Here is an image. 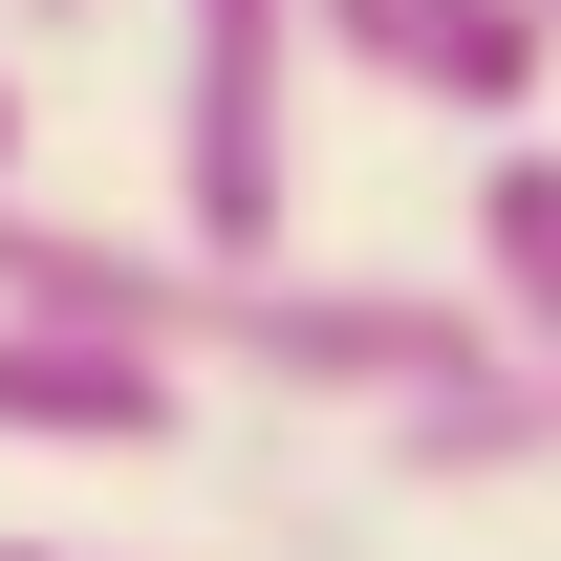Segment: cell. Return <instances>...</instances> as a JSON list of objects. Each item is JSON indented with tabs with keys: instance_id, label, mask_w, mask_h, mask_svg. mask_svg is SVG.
Returning a JSON list of instances; mask_svg holds the SVG:
<instances>
[{
	"instance_id": "6da1fadb",
	"label": "cell",
	"mask_w": 561,
	"mask_h": 561,
	"mask_svg": "<svg viewBox=\"0 0 561 561\" xmlns=\"http://www.w3.org/2000/svg\"><path fill=\"white\" fill-rule=\"evenodd\" d=\"M173 238L195 260L302 238V0H173Z\"/></svg>"
},
{
	"instance_id": "7a4b0ae2",
	"label": "cell",
	"mask_w": 561,
	"mask_h": 561,
	"mask_svg": "<svg viewBox=\"0 0 561 561\" xmlns=\"http://www.w3.org/2000/svg\"><path fill=\"white\" fill-rule=\"evenodd\" d=\"M302 66L389 87V108H432V130H518L561 87V22L540 0H302Z\"/></svg>"
},
{
	"instance_id": "3957f363",
	"label": "cell",
	"mask_w": 561,
	"mask_h": 561,
	"mask_svg": "<svg viewBox=\"0 0 561 561\" xmlns=\"http://www.w3.org/2000/svg\"><path fill=\"white\" fill-rule=\"evenodd\" d=\"M367 454L411 496H496V476H561V367L540 346H476V367H432L411 411H367Z\"/></svg>"
},
{
	"instance_id": "277c9868",
	"label": "cell",
	"mask_w": 561,
	"mask_h": 561,
	"mask_svg": "<svg viewBox=\"0 0 561 561\" xmlns=\"http://www.w3.org/2000/svg\"><path fill=\"white\" fill-rule=\"evenodd\" d=\"M0 454H195V389L66 324H0Z\"/></svg>"
},
{
	"instance_id": "5b68a950",
	"label": "cell",
	"mask_w": 561,
	"mask_h": 561,
	"mask_svg": "<svg viewBox=\"0 0 561 561\" xmlns=\"http://www.w3.org/2000/svg\"><path fill=\"white\" fill-rule=\"evenodd\" d=\"M476 324L561 367V151H540V130L476 151Z\"/></svg>"
},
{
	"instance_id": "8992f818",
	"label": "cell",
	"mask_w": 561,
	"mask_h": 561,
	"mask_svg": "<svg viewBox=\"0 0 561 561\" xmlns=\"http://www.w3.org/2000/svg\"><path fill=\"white\" fill-rule=\"evenodd\" d=\"M66 22H87V0H0V44H66Z\"/></svg>"
},
{
	"instance_id": "52a82bcc",
	"label": "cell",
	"mask_w": 561,
	"mask_h": 561,
	"mask_svg": "<svg viewBox=\"0 0 561 561\" xmlns=\"http://www.w3.org/2000/svg\"><path fill=\"white\" fill-rule=\"evenodd\" d=\"M0 195H22V66H0Z\"/></svg>"
},
{
	"instance_id": "ba28073f",
	"label": "cell",
	"mask_w": 561,
	"mask_h": 561,
	"mask_svg": "<svg viewBox=\"0 0 561 561\" xmlns=\"http://www.w3.org/2000/svg\"><path fill=\"white\" fill-rule=\"evenodd\" d=\"M0 561H87V540H0Z\"/></svg>"
},
{
	"instance_id": "9c48e42d",
	"label": "cell",
	"mask_w": 561,
	"mask_h": 561,
	"mask_svg": "<svg viewBox=\"0 0 561 561\" xmlns=\"http://www.w3.org/2000/svg\"><path fill=\"white\" fill-rule=\"evenodd\" d=\"M540 22H561V0H540Z\"/></svg>"
}]
</instances>
